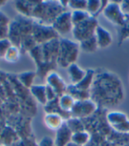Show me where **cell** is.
<instances>
[{
    "label": "cell",
    "instance_id": "obj_1",
    "mask_svg": "<svg viewBox=\"0 0 129 146\" xmlns=\"http://www.w3.org/2000/svg\"><path fill=\"white\" fill-rule=\"evenodd\" d=\"M93 94H97L99 99L104 102H120L122 98V86L117 77L109 74V78L105 77L100 81L94 80Z\"/></svg>",
    "mask_w": 129,
    "mask_h": 146
},
{
    "label": "cell",
    "instance_id": "obj_2",
    "mask_svg": "<svg viewBox=\"0 0 129 146\" xmlns=\"http://www.w3.org/2000/svg\"><path fill=\"white\" fill-rule=\"evenodd\" d=\"M66 11L59 2L40 1L33 11V17L37 19L38 23L47 26H52L53 22L63 12Z\"/></svg>",
    "mask_w": 129,
    "mask_h": 146
},
{
    "label": "cell",
    "instance_id": "obj_3",
    "mask_svg": "<svg viewBox=\"0 0 129 146\" xmlns=\"http://www.w3.org/2000/svg\"><path fill=\"white\" fill-rule=\"evenodd\" d=\"M80 46L77 42L68 39L59 40V51L57 59V64L61 67H68L74 64L79 56Z\"/></svg>",
    "mask_w": 129,
    "mask_h": 146
},
{
    "label": "cell",
    "instance_id": "obj_4",
    "mask_svg": "<svg viewBox=\"0 0 129 146\" xmlns=\"http://www.w3.org/2000/svg\"><path fill=\"white\" fill-rule=\"evenodd\" d=\"M97 26L98 24L97 19L95 17L90 16L87 20L73 26L72 31L73 36L77 41L81 42V41L94 36Z\"/></svg>",
    "mask_w": 129,
    "mask_h": 146
},
{
    "label": "cell",
    "instance_id": "obj_5",
    "mask_svg": "<svg viewBox=\"0 0 129 146\" xmlns=\"http://www.w3.org/2000/svg\"><path fill=\"white\" fill-rule=\"evenodd\" d=\"M32 36L37 44H44L59 36L52 26L42 25L36 21H34L33 24Z\"/></svg>",
    "mask_w": 129,
    "mask_h": 146
},
{
    "label": "cell",
    "instance_id": "obj_6",
    "mask_svg": "<svg viewBox=\"0 0 129 146\" xmlns=\"http://www.w3.org/2000/svg\"><path fill=\"white\" fill-rule=\"evenodd\" d=\"M120 4L121 3H118V1L109 2L103 11V13L111 23L123 27L126 22V17L120 7Z\"/></svg>",
    "mask_w": 129,
    "mask_h": 146
},
{
    "label": "cell",
    "instance_id": "obj_7",
    "mask_svg": "<svg viewBox=\"0 0 129 146\" xmlns=\"http://www.w3.org/2000/svg\"><path fill=\"white\" fill-rule=\"evenodd\" d=\"M97 110V104L90 99L76 101L75 104L70 111L74 118H84L88 117L95 113Z\"/></svg>",
    "mask_w": 129,
    "mask_h": 146
},
{
    "label": "cell",
    "instance_id": "obj_8",
    "mask_svg": "<svg viewBox=\"0 0 129 146\" xmlns=\"http://www.w3.org/2000/svg\"><path fill=\"white\" fill-rule=\"evenodd\" d=\"M53 29L59 35H66L73 31V25L72 21V12L65 11L60 14L52 24Z\"/></svg>",
    "mask_w": 129,
    "mask_h": 146
},
{
    "label": "cell",
    "instance_id": "obj_9",
    "mask_svg": "<svg viewBox=\"0 0 129 146\" xmlns=\"http://www.w3.org/2000/svg\"><path fill=\"white\" fill-rule=\"evenodd\" d=\"M47 85H49L50 87L52 88L58 97L64 95V94L66 92V89L67 87L65 86V82L63 81V79L60 77L57 73L52 72L47 75Z\"/></svg>",
    "mask_w": 129,
    "mask_h": 146
},
{
    "label": "cell",
    "instance_id": "obj_10",
    "mask_svg": "<svg viewBox=\"0 0 129 146\" xmlns=\"http://www.w3.org/2000/svg\"><path fill=\"white\" fill-rule=\"evenodd\" d=\"M95 36L97 39V46L100 49H105L112 42V36H111L110 33L105 28H103L102 26H97Z\"/></svg>",
    "mask_w": 129,
    "mask_h": 146
},
{
    "label": "cell",
    "instance_id": "obj_11",
    "mask_svg": "<svg viewBox=\"0 0 129 146\" xmlns=\"http://www.w3.org/2000/svg\"><path fill=\"white\" fill-rule=\"evenodd\" d=\"M73 133L65 122L62 127L57 130L56 138L54 142L55 146H66L72 141Z\"/></svg>",
    "mask_w": 129,
    "mask_h": 146
},
{
    "label": "cell",
    "instance_id": "obj_12",
    "mask_svg": "<svg viewBox=\"0 0 129 146\" xmlns=\"http://www.w3.org/2000/svg\"><path fill=\"white\" fill-rule=\"evenodd\" d=\"M69 79L71 80L72 85H76L81 82L87 74V70L81 68L77 64H72L67 67Z\"/></svg>",
    "mask_w": 129,
    "mask_h": 146
},
{
    "label": "cell",
    "instance_id": "obj_13",
    "mask_svg": "<svg viewBox=\"0 0 129 146\" xmlns=\"http://www.w3.org/2000/svg\"><path fill=\"white\" fill-rule=\"evenodd\" d=\"M44 123L47 127L52 130H58L65 123L64 118L58 113H46L44 116Z\"/></svg>",
    "mask_w": 129,
    "mask_h": 146
},
{
    "label": "cell",
    "instance_id": "obj_14",
    "mask_svg": "<svg viewBox=\"0 0 129 146\" xmlns=\"http://www.w3.org/2000/svg\"><path fill=\"white\" fill-rule=\"evenodd\" d=\"M108 1H98V0H89L87 3V13L96 18L97 15L99 14L102 11H104L105 6L107 5Z\"/></svg>",
    "mask_w": 129,
    "mask_h": 146
},
{
    "label": "cell",
    "instance_id": "obj_15",
    "mask_svg": "<svg viewBox=\"0 0 129 146\" xmlns=\"http://www.w3.org/2000/svg\"><path fill=\"white\" fill-rule=\"evenodd\" d=\"M95 71L93 69H88L87 74H86L83 80L79 82L78 84L73 85V87L81 91H87L89 92V89L93 85L94 80H95Z\"/></svg>",
    "mask_w": 129,
    "mask_h": 146
},
{
    "label": "cell",
    "instance_id": "obj_16",
    "mask_svg": "<svg viewBox=\"0 0 129 146\" xmlns=\"http://www.w3.org/2000/svg\"><path fill=\"white\" fill-rule=\"evenodd\" d=\"M39 3L40 1H37L36 3H33V1H17L15 5L17 10L23 17H31L36 5Z\"/></svg>",
    "mask_w": 129,
    "mask_h": 146
},
{
    "label": "cell",
    "instance_id": "obj_17",
    "mask_svg": "<svg viewBox=\"0 0 129 146\" xmlns=\"http://www.w3.org/2000/svg\"><path fill=\"white\" fill-rule=\"evenodd\" d=\"M30 91L40 104L46 106L48 103L46 97V85H33L30 88Z\"/></svg>",
    "mask_w": 129,
    "mask_h": 146
},
{
    "label": "cell",
    "instance_id": "obj_18",
    "mask_svg": "<svg viewBox=\"0 0 129 146\" xmlns=\"http://www.w3.org/2000/svg\"><path fill=\"white\" fill-rule=\"evenodd\" d=\"M76 100L69 94L65 93L64 95L58 97V106L65 113H70L72 111Z\"/></svg>",
    "mask_w": 129,
    "mask_h": 146
},
{
    "label": "cell",
    "instance_id": "obj_19",
    "mask_svg": "<svg viewBox=\"0 0 129 146\" xmlns=\"http://www.w3.org/2000/svg\"><path fill=\"white\" fill-rule=\"evenodd\" d=\"M107 121L111 125V127H114L128 121V119L126 114H125L124 113H120V111H110V113L107 114Z\"/></svg>",
    "mask_w": 129,
    "mask_h": 146
},
{
    "label": "cell",
    "instance_id": "obj_20",
    "mask_svg": "<svg viewBox=\"0 0 129 146\" xmlns=\"http://www.w3.org/2000/svg\"><path fill=\"white\" fill-rule=\"evenodd\" d=\"M79 46H80V50L85 51V52H88V53L95 52V51L98 49L97 39L95 36L90 38L86 39L84 41H81L80 42Z\"/></svg>",
    "mask_w": 129,
    "mask_h": 146
},
{
    "label": "cell",
    "instance_id": "obj_21",
    "mask_svg": "<svg viewBox=\"0 0 129 146\" xmlns=\"http://www.w3.org/2000/svg\"><path fill=\"white\" fill-rule=\"evenodd\" d=\"M36 73L35 72H24L21 74H19L18 79L21 82V83L26 88H31L33 86L34 80L36 78Z\"/></svg>",
    "mask_w": 129,
    "mask_h": 146
},
{
    "label": "cell",
    "instance_id": "obj_22",
    "mask_svg": "<svg viewBox=\"0 0 129 146\" xmlns=\"http://www.w3.org/2000/svg\"><path fill=\"white\" fill-rule=\"evenodd\" d=\"M89 138H90V136L88 132L81 131V132H77V133L73 134L72 142L80 145V146H84L89 143Z\"/></svg>",
    "mask_w": 129,
    "mask_h": 146
},
{
    "label": "cell",
    "instance_id": "obj_23",
    "mask_svg": "<svg viewBox=\"0 0 129 146\" xmlns=\"http://www.w3.org/2000/svg\"><path fill=\"white\" fill-rule=\"evenodd\" d=\"M21 57V50L19 47L13 45L9 50H8L7 53L5 56V60L10 63H14L19 60Z\"/></svg>",
    "mask_w": 129,
    "mask_h": 146
},
{
    "label": "cell",
    "instance_id": "obj_24",
    "mask_svg": "<svg viewBox=\"0 0 129 146\" xmlns=\"http://www.w3.org/2000/svg\"><path fill=\"white\" fill-rule=\"evenodd\" d=\"M68 127L70 128V130L72 133H77V132H81L84 131V127L81 123V121L78 118H71L68 119L67 121L65 122Z\"/></svg>",
    "mask_w": 129,
    "mask_h": 146
},
{
    "label": "cell",
    "instance_id": "obj_25",
    "mask_svg": "<svg viewBox=\"0 0 129 146\" xmlns=\"http://www.w3.org/2000/svg\"><path fill=\"white\" fill-rule=\"evenodd\" d=\"M90 15L87 13V11H73L72 12V21L73 25L75 26L87 20Z\"/></svg>",
    "mask_w": 129,
    "mask_h": 146
},
{
    "label": "cell",
    "instance_id": "obj_26",
    "mask_svg": "<svg viewBox=\"0 0 129 146\" xmlns=\"http://www.w3.org/2000/svg\"><path fill=\"white\" fill-rule=\"evenodd\" d=\"M88 1L84 0H71L68 3V8H71L73 11H86Z\"/></svg>",
    "mask_w": 129,
    "mask_h": 146
},
{
    "label": "cell",
    "instance_id": "obj_27",
    "mask_svg": "<svg viewBox=\"0 0 129 146\" xmlns=\"http://www.w3.org/2000/svg\"><path fill=\"white\" fill-rule=\"evenodd\" d=\"M13 46V44L8 38L0 39V58H4L8 50Z\"/></svg>",
    "mask_w": 129,
    "mask_h": 146
},
{
    "label": "cell",
    "instance_id": "obj_28",
    "mask_svg": "<svg viewBox=\"0 0 129 146\" xmlns=\"http://www.w3.org/2000/svg\"><path fill=\"white\" fill-rule=\"evenodd\" d=\"M46 97H47L48 102H51L58 98L56 91L51 87H50L49 85H46Z\"/></svg>",
    "mask_w": 129,
    "mask_h": 146
},
{
    "label": "cell",
    "instance_id": "obj_29",
    "mask_svg": "<svg viewBox=\"0 0 129 146\" xmlns=\"http://www.w3.org/2000/svg\"><path fill=\"white\" fill-rule=\"evenodd\" d=\"M114 129H116L118 132H122V133H129V119L121 124L117 125L112 127Z\"/></svg>",
    "mask_w": 129,
    "mask_h": 146
},
{
    "label": "cell",
    "instance_id": "obj_30",
    "mask_svg": "<svg viewBox=\"0 0 129 146\" xmlns=\"http://www.w3.org/2000/svg\"><path fill=\"white\" fill-rule=\"evenodd\" d=\"M39 146H55V145H54L52 139L50 138V137H44V138L40 142Z\"/></svg>",
    "mask_w": 129,
    "mask_h": 146
},
{
    "label": "cell",
    "instance_id": "obj_31",
    "mask_svg": "<svg viewBox=\"0 0 129 146\" xmlns=\"http://www.w3.org/2000/svg\"><path fill=\"white\" fill-rule=\"evenodd\" d=\"M66 146H80V145H78V144H76V143H73L72 141L69 143H68Z\"/></svg>",
    "mask_w": 129,
    "mask_h": 146
},
{
    "label": "cell",
    "instance_id": "obj_32",
    "mask_svg": "<svg viewBox=\"0 0 129 146\" xmlns=\"http://www.w3.org/2000/svg\"><path fill=\"white\" fill-rule=\"evenodd\" d=\"M5 4V1H0V6L1 5H4Z\"/></svg>",
    "mask_w": 129,
    "mask_h": 146
}]
</instances>
